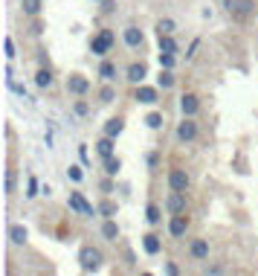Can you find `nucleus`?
I'll return each mask as SVG.
<instances>
[{"instance_id":"obj_1","label":"nucleus","mask_w":258,"mask_h":276,"mask_svg":"<svg viewBox=\"0 0 258 276\" xmlns=\"http://www.w3.org/2000/svg\"><path fill=\"white\" fill-rule=\"evenodd\" d=\"M105 262V256H102V250L99 247H93V244H87V247H82L79 250V265H82V270H99V265Z\"/></svg>"},{"instance_id":"obj_2","label":"nucleus","mask_w":258,"mask_h":276,"mask_svg":"<svg viewBox=\"0 0 258 276\" xmlns=\"http://www.w3.org/2000/svg\"><path fill=\"white\" fill-rule=\"evenodd\" d=\"M67 207L73 209V212H79V215H84V218H93L99 209H93V204H87V198L76 189V192H70V198H67Z\"/></svg>"},{"instance_id":"obj_3","label":"nucleus","mask_w":258,"mask_h":276,"mask_svg":"<svg viewBox=\"0 0 258 276\" xmlns=\"http://www.w3.org/2000/svg\"><path fill=\"white\" fill-rule=\"evenodd\" d=\"M223 6H226L229 15L241 18V21H246V18L255 12V3H252V0H223Z\"/></svg>"},{"instance_id":"obj_4","label":"nucleus","mask_w":258,"mask_h":276,"mask_svg":"<svg viewBox=\"0 0 258 276\" xmlns=\"http://www.w3.org/2000/svg\"><path fill=\"white\" fill-rule=\"evenodd\" d=\"M110 47H113V32H110V29H102V32L90 41V53H93V56H107Z\"/></svg>"},{"instance_id":"obj_5","label":"nucleus","mask_w":258,"mask_h":276,"mask_svg":"<svg viewBox=\"0 0 258 276\" xmlns=\"http://www.w3.org/2000/svg\"><path fill=\"white\" fill-rule=\"evenodd\" d=\"M67 90H70L73 96H87V90H90V79L82 76V73H70V76H67Z\"/></svg>"},{"instance_id":"obj_6","label":"nucleus","mask_w":258,"mask_h":276,"mask_svg":"<svg viewBox=\"0 0 258 276\" xmlns=\"http://www.w3.org/2000/svg\"><path fill=\"white\" fill-rule=\"evenodd\" d=\"M195 137H198V122H195V116H183V122L177 125V140H180V143H191Z\"/></svg>"},{"instance_id":"obj_7","label":"nucleus","mask_w":258,"mask_h":276,"mask_svg":"<svg viewBox=\"0 0 258 276\" xmlns=\"http://www.w3.org/2000/svg\"><path fill=\"white\" fill-rule=\"evenodd\" d=\"M188 172L186 169H171L168 172V189H174V192H186L188 189Z\"/></svg>"},{"instance_id":"obj_8","label":"nucleus","mask_w":258,"mask_h":276,"mask_svg":"<svg viewBox=\"0 0 258 276\" xmlns=\"http://www.w3.org/2000/svg\"><path fill=\"white\" fill-rule=\"evenodd\" d=\"M188 201H186V192H174L171 189V195L165 198V209L171 212V215H177V212H186Z\"/></svg>"},{"instance_id":"obj_9","label":"nucleus","mask_w":258,"mask_h":276,"mask_svg":"<svg viewBox=\"0 0 258 276\" xmlns=\"http://www.w3.org/2000/svg\"><path fill=\"white\" fill-rule=\"evenodd\" d=\"M168 233L174 236V239H183L188 233V218L186 212H177V215H171V221H168Z\"/></svg>"},{"instance_id":"obj_10","label":"nucleus","mask_w":258,"mask_h":276,"mask_svg":"<svg viewBox=\"0 0 258 276\" xmlns=\"http://www.w3.org/2000/svg\"><path fill=\"white\" fill-rule=\"evenodd\" d=\"M134 99L142 105H157L160 102V93L157 87H148V84H137V93H134Z\"/></svg>"},{"instance_id":"obj_11","label":"nucleus","mask_w":258,"mask_h":276,"mask_svg":"<svg viewBox=\"0 0 258 276\" xmlns=\"http://www.w3.org/2000/svg\"><path fill=\"white\" fill-rule=\"evenodd\" d=\"M180 111H183V116H198V111H200L198 93H183L180 96Z\"/></svg>"},{"instance_id":"obj_12","label":"nucleus","mask_w":258,"mask_h":276,"mask_svg":"<svg viewBox=\"0 0 258 276\" xmlns=\"http://www.w3.org/2000/svg\"><path fill=\"white\" fill-rule=\"evenodd\" d=\"M188 256H191L195 262L209 259V242H206V239H191V244H188Z\"/></svg>"},{"instance_id":"obj_13","label":"nucleus","mask_w":258,"mask_h":276,"mask_svg":"<svg viewBox=\"0 0 258 276\" xmlns=\"http://www.w3.org/2000/svg\"><path fill=\"white\" fill-rule=\"evenodd\" d=\"M142 250L148 256H157L160 250H163V242H160V236H154V233H145L142 236Z\"/></svg>"},{"instance_id":"obj_14","label":"nucleus","mask_w":258,"mask_h":276,"mask_svg":"<svg viewBox=\"0 0 258 276\" xmlns=\"http://www.w3.org/2000/svg\"><path fill=\"white\" fill-rule=\"evenodd\" d=\"M145 76H148V67H145V64H137V61H134V64H131L128 67V76H125V79L131 81V84H142V81H145Z\"/></svg>"},{"instance_id":"obj_15","label":"nucleus","mask_w":258,"mask_h":276,"mask_svg":"<svg viewBox=\"0 0 258 276\" xmlns=\"http://www.w3.org/2000/svg\"><path fill=\"white\" fill-rule=\"evenodd\" d=\"M96 151H99V157L102 160H107V157H113V151H116V143H113V137H102L99 143H96Z\"/></svg>"},{"instance_id":"obj_16","label":"nucleus","mask_w":258,"mask_h":276,"mask_svg":"<svg viewBox=\"0 0 258 276\" xmlns=\"http://www.w3.org/2000/svg\"><path fill=\"white\" fill-rule=\"evenodd\" d=\"M122 38H125V44H128L131 50H137V47H142V32L137 29V26H125V32H122Z\"/></svg>"},{"instance_id":"obj_17","label":"nucleus","mask_w":258,"mask_h":276,"mask_svg":"<svg viewBox=\"0 0 258 276\" xmlns=\"http://www.w3.org/2000/svg\"><path fill=\"white\" fill-rule=\"evenodd\" d=\"M122 131H125V119H122V116H113V119H107V122H105V134H107V137L116 140Z\"/></svg>"},{"instance_id":"obj_18","label":"nucleus","mask_w":258,"mask_h":276,"mask_svg":"<svg viewBox=\"0 0 258 276\" xmlns=\"http://www.w3.org/2000/svg\"><path fill=\"white\" fill-rule=\"evenodd\" d=\"M26 239H29V233H26L24 224H12L9 227V242L12 244H26Z\"/></svg>"},{"instance_id":"obj_19","label":"nucleus","mask_w":258,"mask_h":276,"mask_svg":"<svg viewBox=\"0 0 258 276\" xmlns=\"http://www.w3.org/2000/svg\"><path fill=\"white\" fill-rule=\"evenodd\" d=\"M52 81H55V76H52V70L49 67H41L35 73V84L38 87H52Z\"/></svg>"},{"instance_id":"obj_20","label":"nucleus","mask_w":258,"mask_h":276,"mask_svg":"<svg viewBox=\"0 0 258 276\" xmlns=\"http://www.w3.org/2000/svg\"><path fill=\"white\" fill-rule=\"evenodd\" d=\"M102 236H105L107 242H116L119 239V224L113 218H107L105 224H102Z\"/></svg>"},{"instance_id":"obj_21","label":"nucleus","mask_w":258,"mask_h":276,"mask_svg":"<svg viewBox=\"0 0 258 276\" xmlns=\"http://www.w3.org/2000/svg\"><path fill=\"white\" fill-rule=\"evenodd\" d=\"M99 76H102V79L105 81H113L116 79V64H113V61H102V64H99Z\"/></svg>"},{"instance_id":"obj_22","label":"nucleus","mask_w":258,"mask_h":276,"mask_svg":"<svg viewBox=\"0 0 258 276\" xmlns=\"http://www.w3.org/2000/svg\"><path fill=\"white\" fill-rule=\"evenodd\" d=\"M119 169H122V160H119V157H107L105 160V174L107 177H116Z\"/></svg>"},{"instance_id":"obj_23","label":"nucleus","mask_w":258,"mask_h":276,"mask_svg":"<svg viewBox=\"0 0 258 276\" xmlns=\"http://www.w3.org/2000/svg\"><path fill=\"white\" fill-rule=\"evenodd\" d=\"M157 84H160L163 90H168V87H174V76H171V70L160 67V79H157Z\"/></svg>"},{"instance_id":"obj_24","label":"nucleus","mask_w":258,"mask_h":276,"mask_svg":"<svg viewBox=\"0 0 258 276\" xmlns=\"http://www.w3.org/2000/svg\"><path fill=\"white\" fill-rule=\"evenodd\" d=\"M160 53H177V41L171 35H160Z\"/></svg>"},{"instance_id":"obj_25","label":"nucleus","mask_w":258,"mask_h":276,"mask_svg":"<svg viewBox=\"0 0 258 276\" xmlns=\"http://www.w3.org/2000/svg\"><path fill=\"white\" fill-rule=\"evenodd\" d=\"M21 6H24V12L29 18H38V15H41V0H24Z\"/></svg>"},{"instance_id":"obj_26","label":"nucleus","mask_w":258,"mask_h":276,"mask_svg":"<svg viewBox=\"0 0 258 276\" xmlns=\"http://www.w3.org/2000/svg\"><path fill=\"white\" fill-rule=\"evenodd\" d=\"M145 218H148V224H160V221H163L160 207H157V204H148V209H145Z\"/></svg>"},{"instance_id":"obj_27","label":"nucleus","mask_w":258,"mask_h":276,"mask_svg":"<svg viewBox=\"0 0 258 276\" xmlns=\"http://www.w3.org/2000/svg\"><path fill=\"white\" fill-rule=\"evenodd\" d=\"M171 32H174V21H171V18L157 21V35H171Z\"/></svg>"},{"instance_id":"obj_28","label":"nucleus","mask_w":258,"mask_h":276,"mask_svg":"<svg viewBox=\"0 0 258 276\" xmlns=\"http://www.w3.org/2000/svg\"><path fill=\"white\" fill-rule=\"evenodd\" d=\"M99 215L113 218V215H116V204H113V201H102V204H99Z\"/></svg>"},{"instance_id":"obj_29","label":"nucleus","mask_w":258,"mask_h":276,"mask_svg":"<svg viewBox=\"0 0 258 276\" xmlns=\"http://www.w3.org/2000/svg\"><path fill=\"white\" fill-rule=\"evenodd\" d=\"M99 99H102V102H113V99H116V87H110V84H105V87H102V90H99Z\"/></svg>"},{"instance_id":"obj_30","label":"nucleus","mask_w":258,"mask_h":276,"mask_svg":"<svg viewBox=\"0 0 258 276\" xmlns=\"http://www.w3.org/2000/svg\"><path fill=\"white\" fill-rule=\"evenodd\" d=\"M174 64H177V56H174V53H160V67L171 70Z\"/></svg>"},{"instance_id":"obj_31","label":"nucleus","mask_w":258,"mask_h":276,"mask_svg":"<svg viewBox=\"0 0 258 276\" xmlns=\"http://www.w3.org/2000/svg\"><path fill=\"white\" fill-rule=\"evenodd\" d=\"M145 125L154 128V131H157V128H163V114H148V116H145Z\"/></svg>"},{"instance_id":"obj_32","label":"nucleus","mask_w":258,"mask_h":276,"mask_svg":"<svg viewBox=\"0 0 258 276\" xmlns=\"http://www.w3.org/2000/svg\"><path fill=\"white\" fill-rule=\"evenodd\" d=\"M73 111H76L79 116H87V114H90V105L84 102V99H76V105H73Z\"/></svg>"},{"instance_id":"obj_33","label":"nucleus","mask_w":258,"mask_h":276,"mask_svg":"<svg viewBox=\"0 0 258 276\" xmlns=\"http://www.w3.org/2000/svg\"><path fill=\"white\" fill-rule=\"evenodd\" d=\"M3 50H6V58H15L18 53H15V41L6 35V41H3Z\"/></svg>"},{"instance_id":"obj_34","label":"nucleus","mask_w":258,"mask_h":276,"mask_svg":"<svg viewBox=\"0 0 258 276\" xmlns=\"http://www.w3.org/2000/svg\"><path fill=\"white\" fill-rule=\"evenodd\" d=\"M67 174H70L73 180H76V183H79V180H82L84 174H82V169H79V166H70V169H67Z\"/></svg>"},{"instance_id":"obj_35","label":"nucleus","mask_w":258,"mask_h":276,"mask_svg":"<svg viewBox=\"0 0 258 276\" xmlns=\"http://www.w3.org/2000/svg\"><path fill=\"white\" fill-rule=\"evenodd\" d=\"M12 192H15V174L6 172V195H12Z\"/></svg>"},{"instance_id":"obj_36","label":"nucleus","mask_w":258,"mask_h":276,"mask_svg":"<svg viewBox=\"0 0 258 276\" xmlns=\"http://www.w3.org/2000/svg\"><path fill=\"white\" fill-rule=\"evenodd\" d=\"M26 189H29V192H26V198H35L38 195V180H35V177H29V186H26Z\"/></svg>"},{"instance_id":"obj_37","label":"nucleus","mask_w":258,"mask_h":276,"mask_svg":"<svg viewBox=\"0 0 258 276\" xmlns=\"http://www.w3.org/2000/svg\"><path fill=\"white\" fill-rule=\"evenodd\" d=\"M102 192H105V195H110V192H113V180H110V177H107V180H102Z\"/></svg>"},{"instance_id":"obj_38","label":"nucleus","mask_w":258,"mask_h":276,"mask_svg":"<svg viewBox=\"0 0 258 276\" xmlns=\"http://www.w3.org/2000/svg\"><path fill=\"white\" fill-rule=\"evenodd\" d=\"M198 47H200V41H198V38H195V41H191V47H188L186 58H195V50H198Z\"/></svg>"},{"instance_id":"obj_39","label":"nucleus","mask_w":258,"mask_h":276,"mask_svg":"<svg viewBox=\"0 0 258 276\" xmlns=\"http://www.w3.org/2000/svg\"><path fill=\"white\" fill-rule=\"evenodd\" d=\"M165 273H171V276H177V273H180V267H177L174 262H168V265H165Z\"/></svg>"}]
</instances>
